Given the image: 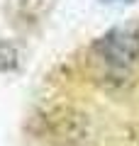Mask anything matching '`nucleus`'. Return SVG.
<instances>
[{"label":"nucleus","instance_id":"f257e3e1","mask_svg":"<svg viewBox=\"0 0 139 146\" xmlns=\"http://www.w3.org/2000/svg\"><path fill=\"white\" fill-rule=\"evenodd\" d=\"M93 54L110 71H129L139 61V25L129 22V25L112 27L95 39Z\"/></svg>","mask_w":139,"mask_h":146},{"label":"nucleus","instance_id":"f03ea898","mask_svg":"<svg viewBox=\"0 0 139 146\" xmlns=\"http://www.w3.org/2000/svg\"><path fill=\"white\" fill-rule=\"evenodd\" d=\"M20 66V49L12 42H0V73L17 71Z\"/></svg>","mask_w":139,"mask_h":146},{"label":"nucleus","instance_id":"7ed1b4c3","mask_svg":"<svg viewBox=\"0 0 139 146\" xmlns=\"http://www.w3.org/2000/svg\"><path fill=\"white\" fill-rule=\"evenodd\" d=\"M100 3H110V5L117 3V5H122V3H134V0H100Z\"/></svg>","mask_w":139,"mask_h":146}]
</instances>
